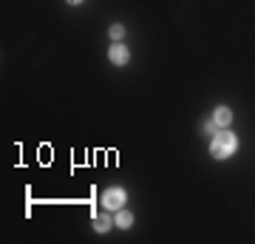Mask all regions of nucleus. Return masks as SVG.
<instances>
[{
  "label": "nucleus",
  "instance_id": "1",
  "mask_svg": "<svg viewBox=\"0 0 255 244\" xmlns=\"http://www.w3.org/2000/svg\"><path fill=\"white\" fill-rule=\"evenodd\" d=\"M238 151V139L230 131H221V134L213 136V142H210V154L216 156V159H230V156Z\"/></svg>",
  "mask_w": 255,
  "mask_h": 244
},
{
  "label": "nucleus",
  "instance_id": "5",
  "mask_svg": "<svg viewBox=\"0 0 255 244\" xmlns=\"http://www.w3.org/2000/svg\"><path fill=\"white\" fill-rule=\"evenodd\" d=\"M111 225H114V219H111L108 213H100V216H94V230H97V233H108Z\"/></svg>",
  "mask_w": 255,
  "mask_h": 244
},
{
  "label": "nucleus",
  "instance_id": "6",
  "mask_svg": "<svg viewBox=\"0 0 255 244\" xmlns=\"http://www.w3.org/2000/svg\"><path fill=\"white\" fill-rule=\"evenodd\" d=\"M114 225H117L119 230H128V227L133 225V213H128V210H122V208H119L117 219H114Z\"/></svg>",
  "mask_w": 255,
  "mask_h": 244
},
{
  "label": "nucleus",
  "instance_id": "9",
  "mask_svg": "<svg viewBox=\"0 0 255 244\" xmlns=\"http://www.w3.org/2000/svg\"><path fill=\"white\" fill-rule=\"evenodd\" d=\"M68 3H71V6H77V3H82V0H68Z\"/></svg>",
  "mask_w": 255,
  "mask_h": 244
},
{
  "label": "nucleus",
  "instance_id": "3",
  "mask_svg": "<svg viewBox=\"0 0 255 244\" xmlns=\"http://www.w3.org/2000/svg\"><path fill=\"white\" fill-rule=\"evenodd\" d=\"M108 57H111V63H114V65H125L128 60H130V54H128V48H125V45H122V43L111 45Z\"/></svg>",
  "mask_w": 255,
  "mask_h": 244
},
{
  "label": "nucleus",
  "instance_id": "7",
  "mask_svg": "<svg viewBox=\"0 0 255 244\" xmlns=\"http://www.w3.org/2000/svg\"><path fill=\"white\" fill-rule=\"evenodd\" d=\"M111 37H114L117 43H122V37H125V28L119 26V23H117V26H111Z\"/></svg>",
  "mask_w": 255,
  "mask_h": 244
},
{
  "label": "nucleus",
  "instance_id": "2",
  "mask_svg": "<svg viewBox=\"0 0 255 244\" xmlns=\"http://www.w3.org/2000/svg\"><path fill=\"white\" fill-rule=\"evenodd\" d=\"M125 205V190L122 188H108L102 193V208L105 210H119Z\"/></svg>",
  "mask_w": 255,
  "mask_h": 244
},
{
  "label": "nucleus",
  "instance_id": "8",
  "mask_svg": "<svg viewBox=\"0 0 255 244\" xmlns=\"http://www.w3.org/2000/svg\"><path fill=\"white\" fill-rule=\"evenodd\" d=\"M201 128H204V134H213V131H216V122L210 119V122H204V125H201Z\"/></svg>",
  "mask_w": 255,
  "mask_h": 244
},
{
  "label": "nucleus",
  "instance_id": "4",
  "mask_svg": "<svg viewBox=\"0 0 255 244\" xmlns=\"http://www.w3.org/2000/svg\"><path fill=\"white\" fill-rule=\"evenodd\" d=\"M213 122L219 128H227L230 122H233V111H230L227 105H219V108L213 111Z\"/></svg>",
  "mask_w": 255,
  "mask_h": 244
}]
</instances>
